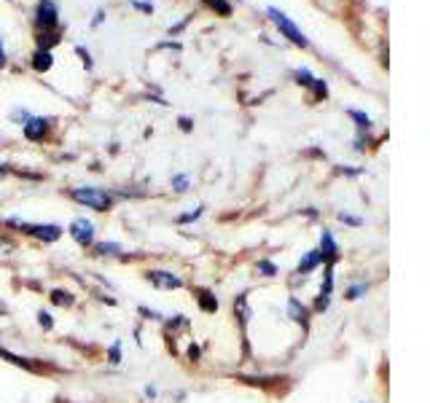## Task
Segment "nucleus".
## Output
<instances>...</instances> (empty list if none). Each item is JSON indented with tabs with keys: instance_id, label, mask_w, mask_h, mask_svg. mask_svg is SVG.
<instances>
[{
	"instance_id": "1",
	"label": "nucleus",
	"mask_w": 430,
	"mask_h": 403,
	"mask_svg": "<svg viewBox=\"0 0 430 403\" xmlns=\"http://www.w3.org/2000/svg\"><path fill=\"white\" fill-rule=\"evenodd\" d=\"M70 197H73L78 204H87L89 210H97V213H108L111 204H114V197L105 194L102 189H73Z\"/></svg>"
},
{
	"instance_id": "2",
	"label": "nucleus",
	"mask_w": 430,
	"mask_h": 403,
	"mask_svg": "<svg viewBox=\"0 0 430 403\" xmlns=\"http://www.w3.org/2000/svg\"><path fill=\"white\" fill-rule=\"evenodd\" d=\"M266 13H269V19L277 25V30L282 33V35H285V38L291 40L293 46H302V49H307V46H309V40L304 38V33L296 25H293V22L288 19V16H285V13L277 11V9H269Z\"/></svg>"
},
{
	"instance_id": "3",
	"label": "nucleus",
	"mask_w": 430,
	"mask_h": 403,
	"mask_svg": "<svg viewBox=\"0 0 430 403\" xmlns=\"http://www.w3.org/2000/svg\"><path fill=\"white\" fill-rule=\"evenodd\" d=\"M6 223H9V226L22 228V231L33 234V237H38V240H43V242H57L60 237H62V228L57 226V223H46V226H33V223H25V221H19V218H9Z\"/></svg>"
},
{
	"instance_id": "4",
	"label": "nucleus",
	"mask_w": 430,
	"mask_h": 403,
	"mask_svg": "<svg viewBox=\"0 0 430 403\" xmlns=\"http://www.w3.org/2000/svg\"><path fill=\"white\" fill-rule=\"evenodd\" d=\"M70 237L81 245V248H89V245H94V223L87 221V218H76L73 223H70Z\"/></svg>"
},
{
	"instance_id": "5",
	"label": "nucleus",
	"mask_w": 430,
	"mask_h": 403,
	"mask_svg": "<svg viewBox=\"0 0 430 403\" xmlns=\"http://www.w3.org/2000/svg\"><path fill=\"white\" fill-rule=\"evenodd\" d=\"M145 277H148L151 285H156V288H162V290L183 288V280L177 277V275H172V272H167V269H151Z\"/></svg>"
},
{
	"instance_id": "6",
	"label": "nucleus",
	"mask_w": 430,
	"mask_h": 403,
	"mask_svg": "<svg viewBox=\"0 0 430 403\" xmlns=\"http://www.w3.org/2000/svg\"><path fill=\"white\" fill-rule=\"evenodd\" d=\"M38 25L43 27V33H51L57 27V6L51 0H40L38 3Z\"/></svg>"
},
{
	"instance_id": "7",
	"label": "nucleus",
	"mask_w": 430,
	"mask_h": 403,
	"mask_svg": "<svg viewBox=\"0 0 430 403\" xmlns=\"http://www.w3.org/2000/svg\"><path fill=\"white\" fill-rule=\"evenodd\" d=\"M0 358L3 360H9L11 365H16V368H25V371H33V374H38L40 365L33 360V358H25V355H16L11 353V350H6V347H0Z\"/></svg>"
},
{
	"instance_id": "8",
	"label": "nucleus",
	"mask_w": 430,
	"mask_h": 403,
	"mask_svg": "<svg viewBox=\"0 0 430 403\" xmlns=\"http://www.w3.org/2000/svg\"><path fill=\"white\" fill-rule=\"evenodd\" d=\"M331 293H333V266H326V285L320 288V296H317L315 302V309L317 312H326L331 307Z\"/></svg>"
},
{
	"instance_id": "9",
	"label": "nucleus",
	"mask_w": 430,
	"mask_h": 403,
	"mask_svg": "<svg viewBox=\"0 0 430 403\" xmlns=\"http://www.w3.org/2000/svg\"><path fill=\"white\" fill-rule=\"evenodd\" d=\"M320 255H323V261H329V264H333V261L339 258V245H336L331 231H323V237H320Z\"/></svg>"
},
{
	"instance_id": "10",
	"label": "nucleus",
	"mask_w": 430,
	"mask_h": 403,
	"mask_svg": "<svg viewBox=\"0 0 430 403\" xmlns=\"http://www.w3.org/2000/svg\"><path fill=\"white\" fill-rule=\"evenodd\" d=\"M22 126H25L27 140H40L46 135V129H49V121H46V118H27V124Z\"/></svg>"
},
{
	"instance_id": "11",
	"label": "nucleus",
	"mask_w": 430,
	"mask_h": 403,
	"mask_svg": "<svg viewBox=\"0 0 430 403\" xmlns=\"http://www.w3.org/2000/svg\"><path fill=\"white\" fill-rule=\"evenodd\" d=\"M320 264H323V255H320V250H309L302 261H299L296 272H299V275H309V272H312L315 266H320Z\"/></svg>"
},
{
	"instance_id": "12",
	"label": "nucleus",
	"mask_w": 430,
	"mask_h": 403,
	"mask_svg": "<svg viewBox=\"0 0 430 403\" xmlns=\"http://www.w3.org/2000/svg\"><path fill=\"white\" fill-rule=\"evenodd\" d=\"M234 312H237V317H240V326L245 328L248 326V320H250V304H248V293H240L237 296V302H234Z\"/></svg>"
},
{
	"instance_id": "13",
	"label": "nucleus",
	"mask_w": 430,
	"mask_h": 403,
	"mask_svg": "<svg viewBox=\"0 0 430 403\" xmlns=\"http://www.w3.org/2000/svg\"><path fill=\"white\" fill-rule=\"evenodd\" d=\"M288 315L296 320V323H302V326H307V307H304L296 296H291L288 299Z\"/></svg>"
},
{
	"instance_id": "14",
	"label": "nucleus",
	"mask_w": 430,
	"mask_h": 403,
	"mask_svg": "<svg viewBox=\"0 0 430 403\" xmlns=\"http://www.w3.org/2000/svg\"><path fill=\"white\" fill-rule=\"evenodd\" d=\"M33 67L43 73V70H49L51 67V51L49 49H38L35 51V57H33Z\"/></svg>"
},
{
	"instance_id": "15",
	"label": "nucleus",
	"mask_w": 430,
	"mask_h": 403,
	"mask_svg": "<svg viewBox=\"0 0 430 403\" xmlns=\"http://www.w3.org/2000/svg\"><path fill=\"white\" fill-rule=\"evenodd\" d=\"M197 302H199V307H202L204 312H215V309H218V299H215L210 290H199Z\"/></svg>"
},
{
	"instance_id": "16",
	"label": "nucleus",
	"mask_w": 430,
	"mask_h": 403,
	"mask_svg": "<svg viewBox=\"0 0 430 403\" xmlns=\"http://www.w3.org/2000/svg\"><path fill=\"white\" fill-rule=\"evenodd\" d=\"M51 302L57 304V307H73V293H67V290L62 288H57V290H51Z\"/></svg>"
},
{
	"instance_id": "17",
	"label": "nucleus",
	"mask_w": 430,
	"mask_h": 403,
	"mask_svg": "<svg viewBox=\"0 0 430 403\" xmlns=\"http://www.w3.org/2000/svg\"><path fill=\"white\" fill-rule=\"evenodd\" d=\"M94 250H97V255H118L121 245L118 242H100V245H94Z\"/></svg>"
},
{
	"instance_id": "18",
	"label": "nucleus",
	"mask_w": 430,
	"mask_h": 403,
	"mask_svg": "<svg viewBox=\"0 0 430 403\" xmlns=\"http://www.w3.org/2000/svg\"><path fill=\"white\" fill-rule=\"evenodd\" d=\"M202 3H207L210 9H215L221 16H228V13H231V6H228L226 0H202Z\"/></svg>"
},
{
	"instance_id": "19",
	"label": "nucleus",
	"mask_w": 430,
	"mask_h": 403,
	"mask_svg": "<svg viewBox=\"0 0 430 403\" xmlns=\"http://www.w3.org/2000/svg\"><path fill=\"white\" fill-rule=\"evenodd\" d=\"M255 269H258L264 277H275V275H277V266L272 264V261H258V266H255Z\"/></svg>"
},
{
	"instance_id": "20",
	"label": "nucleus",
	"mask_w": 430,
	"mask_h": 403,
	"mask_svg": "<svg viewBox=\"0 0 430 403\" xmlns=\"http://www.w3.org/2000/svg\"><path fill=\"white\" fill-rule=\"evenodd\" d=\"M312 89H315V97H317V100H323V97H329V87H326V81H320V78H315V81H312Z\"/></svg>"
},
{
	"instance_id": "21",
	"label": "nucleus",
	"mask_w": 430,
	"mask_h": 403,
	"mask_svg": "<svg viewBox=\"0 0 430 403\" xmlns=\"http://www.w3.org/2000/svg\"><path fill=\"white\" fill-rule=\"evenodd\" d=\"M38 326L43 328V331H51V328H54V317H51L49 312H43V309H40V312H38Z\"/></svg>"
},
{
	"instance_id": "22",
	"label": "nucleus",
	"mask_w": 430,
	"mask_h": 403,
	"mask_svg": "<svg viewBox=\"0 0 430 403\" xmlns=\"http://www.w3.org/2000/svg\"><path fill=\"white\" fill-rule=\"evenodd\" d=\"M296 78H299V84H304V87H312V81H315V76L307 70V67H302V70H296Z\"/></svg>"
},
{
	"instance_id": "23",
	"label": "nucleus",
	"mask_w": 430,
	"mask_h": 403,
	"mask_svg": "<svg viewBox=\"0 0 430 403\" xmlns=\"http://www.w3.org/2000/svg\"><path fill=\"white\" fill-rule=\"evenodd\" d=\"M366 290H368V285H363V282H360V285H353V288L347 290V299H350V302H355V299H360Z\"/></svg>"
},
{
	"instance_id": "24",
	"label": "nucleus",
	"mask_w": 430,
	"mask_h": 403,
	"mask_svg": "<svg viewBox=\"0 0 430 403\" xmlns=\"http://www.w3.org/2000/svg\"><path fill=\"white\" fill-rule=\"evenodd\" d=\"M350 116L358 121V126H360V129H368V126H371V118H368L366 114H360V111H350Z\"/></svg>"
},
{
	"instance_id": "25",
	"label": "nucleus",
	"mask_w": 430,
	"mask_h": 403,
	"mask_svg": "<svg viewBox=\"0 0 430 403\" xmlns=\"http://www.w3.org/2000/svg\"><path fill=\"white\" fill-rule=\"evenodd\" d=\"M202 210H204V207H194V210H191V213L180 215V218H177V223H191V221H197V218H199V215H202Z\"/></svg>"
},
{
	"instance_id": "26",
	"label": "nucleus",
	"mask_w": 430,
	"mask_h": 403,
	"mask_svg": "<svg viewBox=\"0 0 430 403\" xmlns=\"http://www.w3.org/2000/svg\"><path fill=\"white\" fill-rule=\"evenodd\" d=\"M108 358H111V363L114 365L121 363V341H114V347H111V355H108Z\"/></svg>"
},
{
	"instance_id": "27",
	"label": "nucleus",
	"mask_w": 430,
	"mask_h": 403,
	"mask_svg": "<svg viewBox=\"0 0 430 403\" xmlns=\"http://www.w3.org/2000/svg\"><path fill=\"white\" fill-rule=\"evenodd\" d=\"M339 221H342V223H350V226H360V223H363L358 215H347V213H339Z\"/></svg>"
},
{
	"instance_id": "28",
	"label": "nucleus",
	"mask_w": 430,
	"mask_h": 403,
	"mask_svg": "<svg viewBox=\"0 0 430 403\" xmlns=\"http://www.w3.org/2000/svg\"><path fill=\"white\" fill-rule=\"evenodd\" d=\"M172 186H175V191H186V189H189V177H186V175L172 177Z\"/></svg>"
},
{
	"instance_id": "29",
	"label": "nucleus",
	"mask_w": 430,
	"mask_h": 403,
	"mask_svg": "<svg viewBox=\"0 0 430 403\" xmlns=\"http://www.w3.org/2000/svg\"><path fill=\"white\" fill-rule=\"evenodd\" d=\"M140 315H148V317H153V320H162V315H159V312H153V309H148V307H140Z\"/></svg>"
},
{
	"instance_id": "30",
	"label": "nucleus",
	"mask_w": 430,
	"mask_h": 403,
	"mask_svg": "<svg viewBox=\"0 0 430 403\" xmlns=\"http://www.w3.org/2000/svg\"><path fill=\"white\" fill-rule=\"evenodd\" d=\"M189 358H191V360H197V358H199V350H197L194 344H191V347H189Z\"/></svg>"
},
{
	"instance_id": "31",
	"label": "nucleus",
	"mask_w": 430,
	"mask_h": 403,
	"mask_svg": "<svg viewBox=\"0 0 430 403\" xmlns=\"http://www.w3.org/2000/svg\"><path fill=\"white\" fill-rule=\"evenodd\" d=\"M132 6H138L140 11H151V6H148V3H138V0H135V3H132Z\"/></svg>"
},
{
	"instance_id": "32",
	"label": "nucleus",
	"mask_w": 430,
	"mask_h": 403,
	"mask_svg": "<svg viewBox=\"0 0 430 403\" xmlns=\"http://www.w3.org/2000/svg\"><path fill=\"white\" fill-rule=\"evenodd\" d=\"M180 126L189 132V129H191V118H186V116H183V118H180Z\"/></svg>"
},
{
	"instance_id": "33",
	"label": "nucleus",
	"mask_w": 430,
	"mask_h": 403,
	"mask_svg": "<svg viewBox=\"0 0 430 403\" xmlns=\"http://www.w3.org/2000/svg\"><path fill=\"white\" fill-rule=\"evenodd\" d=\"M0 65H6V51H3V46H0Z\"/></svg>"
},
{
	"instance_id": "34",
	"label": "nucleus",
	"mask_w": 430,
	"mask_h": 403,
	"mask_svg": "<svg viewBox=\"0 0 430 403\" xmlns=\"http://www.w3.org/2000/svg\"><path fill=\"white\" fill-rule=\"evenodd\" d=\"M6 172H9V170H6V167H3V164H0V177H6Z\"/></svg>"
},
{
	"instance_id": "35",
	"label": "nucleus",
	"mask_w": 430,
	"mask_h": 403,
	"mask_svg": "<svg viewBox=\"0 0 430 403\" xmlns=\"http://www.w3.org/2000/svg\"><path fill=\"white\" fill-rule=\"evenodd\" d=\"M0 312H3V304H0Z\"/></svg>"
},
{
	"instance_id": "36",
	"label": "nucleus",
	"mask_w": 430,
	"mask_h": 403,
	"mask_svg": "<svg viewBox=\"0 0 430 403\" xmlns=\"http://www.w3.org/2000/svg\"><path fill=\"white\" fill-rule=\"evenodd\" d=\"M60 403H70V401H60Z\"/></svg>"
}]
</instances>
